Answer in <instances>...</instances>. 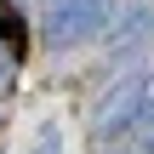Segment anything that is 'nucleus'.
<instances>
[{"label":"nucleus","mask_w":154,"mask_h":154,"mask_svg":"<svg viewBox=\"0 0 154 154\" xmlns=\"http://www.w3.org/2000/svg\"><path fill=\"white\" fill-rule=\"evenodd\" d=\"M0 40H6V51H11L17 63L29 57V29H23V17H17L11 0H0Z\"/></svg>","instance_id":"1"}]
</instances>
